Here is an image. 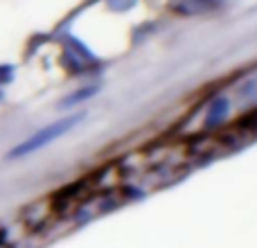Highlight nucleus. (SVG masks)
<instances>
[{"label": "nucleus", "instance_id": "nucleus-2", "mask_svg": "<svg viewBox=\"0 0 257 248\" xmlns=\"http://www.w3.org/2000/svg\"><path fill=\"white\" fill-rule=\"evenodd\" d=\"M97 93V88L95 86H88V88H84V90H77V93H72L70 97H66L61 102V106H75V104H79V102H86L88 97H93V95Z\"/></svg>", "mask_w": 257, "mask_h": 248}, {"label": "nucleus", "instance_id": "nucleus-1", "mask_svg": "<svg viewBox=\"0 0 257 248\" xmlns=\"http://www.w3.org/2000/svg\"><path fill=\"white\" fill-rule=\"evenodd\" d=\"M84 120V113H77V115H70V117H63V120H57L52 124H45L43 129H39V131L34 133V136H30L27 140H23L21 145H16L12 151L7 154V158H25V156L34 154V151L43 149V147H48L50 142H54L57 138L66 136L68 131H70L72 127H75L77 122Z\"/></svg>", "mask_w": 257, "mask_h": 248}]
</instances>
